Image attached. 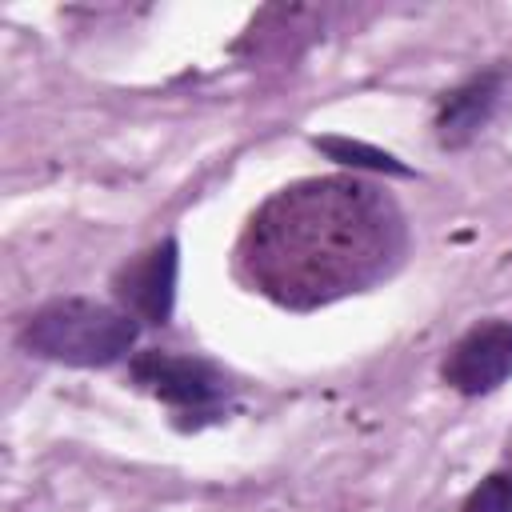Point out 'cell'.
I'll return each mask as SVG.
<instances>
[{
    "mask_svg": "<svg viewBox=\"0 0 512 512\" xmlns=\"http://www.w3.org/2000/svg\"><path fill=\"white\" fill-rule=\"evenodd\" d=\"M176 284H180V240L176 236H160L144 252L128 256L108 280L112 304H120L140 328L172 324Z\"/></svg>",
    "mask_w": 512,
    "mask_h": 512,
    "instance_id": "cell-3",
    "label": "cell"
},
{
    "mask_svg": "<svg viewBox=\"0 0 512 512\" xmlns=\"http://www.w3.org/2000/svg\"><path fill=\"white\" fill-rule=\"evenodd\" d=\"M508 96V68L492 64L480 68L472 76H464L460 84H452L448 92H440L436 108H432V136L444 152H464L500 112Z\"/></svg>",
    "mask_w": 512,
    "mask_h": 512,
    "instance_id": "cell-5",
    "label": "cell"
},
{
    "mask_svg": "<svg viewBox=\"0 0 512 512\" xmlns=\"http://www.w3.org/2000/svg\"><path fill=\"white\" fill-rule=\"evenodd\" d=\"M308 144L340 164V168H352V172H372V176H392V180H412L416 168L404 164L396 152L380 148V144H368V140H356V136H340V132H324V136H308Z\"/></svg>",
    "mask_w": 512,
    "mask_h": 512,
    "instance_id": "cell-6",
    "label": "cell"
},
{
    "mask_svg": "<svg viewBox=\"0 0 512 512\" xmlns=\"http://www.w3.org/2000/svg\"><path fill=\"white\" fill-rule=\"evenodd\" d=\"M456 512H512V460L480 476Z\"/></svg>",
    "mask_w": 512,
    "mask_h": 512,
    "instance_id": "cell-7",
    "label": "cell"
},
{
    "mask_svg": "<svg viewBox=\"0 0 512 512\" xmlns=\"http://www.w3.org/2000/svg\"><path fill=\"white\" fill-rule=\"evenodd\" d=\"M512 380V320L488 316L460 332L440 356V384L464 400L492 396Z\"/></svg>",
    "mask_w": 512,
    "mask_h": 512,
    "instance_id": "cell-4",
    "label": "cell"
},
{
    "mask_svg": "<svg viewBox=\"0 0 512 512\" xmlns=\"http://www.w3.org/2000/svg\"><path fill=\"white\" fill-rule=\"evenodd\" d=\"M128 380L148 392L152 400H160L164 408H172L180 420V428H200V424H216L224 420L228 404H232V380L220 364H212L208 356H188V352H172V348H140L128 360Z\"/></svg>",
    "mask_w": 512,
    "mask_h": 512,
    "instance_id": "cell-2",
    "label": "cell"
},
{
    "mask_svg": "<svg viewBox=\"0 0 512 512\" xmlns=\"http://www.w3.org/2000/svg\"><path fill=\"white\" fill-rule=\"evenodd\" d=\"M140 324L92 296H52L16 324V348L64 368H112L132 360Z\"/></svg>",
    "mask_w": 512,
    "mask_h": 512,
    "instance_id": "cell-1",
    "label": "cell"
}]
</instances>
